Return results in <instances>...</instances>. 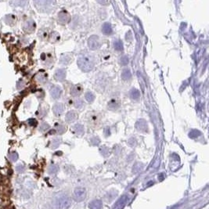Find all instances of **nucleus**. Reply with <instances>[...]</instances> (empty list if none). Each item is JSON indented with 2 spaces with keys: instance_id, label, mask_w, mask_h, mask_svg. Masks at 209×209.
Instances as JSON below:
<instances>
[{
  "instance_id": "33",
  "label": "nucleus",
  "mask_w": 209,
  "mask_h": 209,
  "mask_svg": "<svg viewBox=\"0 0 209 209\" xmlns=\"http://www.w3.org/2000/svg\"><path fill=\"white\" fill-rule=\"evenodd\" d=\"M28 124L31 125V126H35L37 124V122L36 120L34 119V118H31V119L28 120Z\"/></svg>"
},
{
  "instance_id": "23",
  "label": "nucleus",
  "mask_w": 209,
  "mask_h": 209,
  "mask_svg": "<svg viewBox=\"0 0 209 209\" xmlns=\"http://www.w3.org/2000/svg\"><path fill=\"white\" fill-rule=\"evenodd\" d=\"M37 80L41 83H43L47 80V75L45 74H40L37 76Z\"/></svg>"
},
{
  "instance_id": "6",
  "label": "nucleus",
  "mask_w": 209,
  "mask_h": 209,
  "mask_svg": "<svg viewBox=\"0 0 209 209\" xmlns=\"http://www.w3.org/2000/svg\"><path fill=\"white\" fill-rule=\"evenodd\" d=\"M136 128L138 129L139 131L146 132L147 131V123L145 120L140 119L136 123Z\"/></svg>"
},
{
  "instance_id": "15",
  "label": "nucleus",
  "mask_w": 209,
  "mask_h": 209,
  "mask_svg": "<svg viewBox=\"0 0 209 209\" xmlns=\"http://www.w3.org/2000/svg\"><path fill=\"white\" fill-rule=\"evenodd\" d=\"M102 32L105 35H110L112 33V27L110 23H103L102 26Z\"/></svg>"
},
{
  "instance_id": "25",
  "label": "nucleus",
  "mask_w": 209,
  "mask_h": 209,
  "mask_svg": "<svg viewBox=\"0 0 209 209\" xmlns=\"http://www.w3.org/2000/svg\"><path fill=\"white\" fill-rule=\"evenodd\" d=\"M143 168V164H140V163H137L134 165L133 167V171L134 172H139V171H141Z\"/></svg>"
},
{
  "instance_id": "14",
  "label": "nucleus",
  "mask_w": 209,
  "mask_h": 209,
  "mask_svg": "<svg viewBox=\"0 0 209 209\" xmlns=\"http://www.w3.org/2000/svg\"><path fill=\"white\" fill-rule=\"evenodd\" d=\"M82 87L77 85H75V86H73L71 88V89H70V95L73 96H79L80 94L82 93Z\"/></svg>"
},
{
  "instance_id": "17",
  "label": "nucleus",
  "mask_w": 209,
  "mask_h": 209,
  "mask_svg": "<svg viewBox=\"0 0 209 209\" xmlns=\"http://www.w3.org/2000/svg\"><path fill=\"white\" fill-rule=\"evenodd\" d=\"M130 96H131L132 99H133V100H138L140 96V92L138 89H132L130 91Z\"/></svg>"
},
{
  "instance_id": "29",
  "label": "nucleus",
  "mask_w": 209,
  "mask_h": 209,
  "mask_svg": "<svg viewBox=\"0 0 209 209\" xmlns=\"http://www.w3.org/2000/svg\"><path fill=\"white\" fill-rule=\"evenodd\" d=\"M83 106V101L82 100H76L75 101V107L77 108H81Z\"/></svg>"
},
{
  "instance_id": "35",
  "label": "nucleus",
  "mask_w": 209,
  "mask_h": 209,
  "mask_svg": "<svg viewBox=\"0 0 209 209\" xmlns=\"http://www.w3.org/2000/svg\"><path fill=\"white\" fill-rule=\"evenodd\" d=\"M91 142L92 144H94V145H97V144L100 143V139H99L97 137H93V138L91 139Z\"/></svg>"
},
{
  "instance_id": "18",
  "label": "nucleus",
  "mask_w": 209,
  "mask_h": 209,
  "mask_svg": "<svg viewBox=\"0 0 209 209\" xmlns=\"http://www.w3.org/2000/svg\"><path fill=\"white\" fill-rule=\"evenodd\" d=\"M114 47L117 51H122L123 50V44L120 40L117 39L114 42Z\"/></svg>"
},
{
  "instance_id": "31",
  "label": "nucleus",
  "mask_w": 209,
  "mask_h": 209,
  "mask_svg": "<svg viewBox=\"0 0 209 209\" xmlns=\"http://www.w3.org/2000/svg\"><path fill=\"white\" fill-rule=\"evenodd\" d=\"M65 130H66L65 127L63 126V125H61V124L57 125V132H58V133L62 134L63 132L65 131Z\"/></svg>"
},
{
  "instance_id": "8",
  "label": "nucleus",
  "mask_w": 209,
  "mask_h": 209,
  "mask_svg": "<svg viewBox=\"0 0 209 209\" xmlns=\"http://www.w3.org/2000/svg\"><path fill=\"white\" fill-rule=\"evenodd\" d=\"M103 207V203L100 200H93L89 204L90 209H101Z\"/></svg>"
},
{
  "instance_id": "7",
  "label": "nucleus",
  "mask_w": 209,
  "mask_h": 209,
  "mask_svg": "<svg viewBox=\"0 0 209 209\" xmlns=\"http://www.w3.org/2000/svg\"><path fill=\"white\" fill-rule=\"evenodd\" d=\"M128 200H129V198H128L127 196L124 195V196L122 197L117 200V203L114 204V209H122V208L125 205V204L128 202Z\"/></svg>"
},
{
  "instance_id": "12",
  "label": "nucleus",
  "mask_w": 209,
  "mask_h": 209,
  "mask_svg": "<svg viewBox=\"0 0 209 209\" xmlns=\"http://www.w3.org/2000/svg\"><path fill=\"white\" fill-rule=\"evenodd\" d=\"M50 94H51V96L54 99L59 98V97L60 96L61 89L58 86L53 87V88L50 90Z\"/></svg>"
},
{
  "instance_id": "3",
  "label": "nucleus",
  "mask_w": 209,
  "mask_h": 209,
  "mask_svg": "<svg viewBox=\"0 0 209 209\" xmlns=\"http://www.w3.org/2000/svg\"><path fill=\"white\" fill-rule=\"evenodd\" d=\"M73 196H74L75 200H76L77 202L82 201L86 196V190L83 187L75 188Z\"/></svg>"
},
{
  "instance_id": "24",
  "label": "nucleus",
  "mask_w": 209,
  "mask_h": 209,
  "mask_svg": "<svg viewBox=\"0 0 209 209\" xmlns=\"http://www.w3.org/2000/svg\"><path fill=\"white\" fill-rule=\"evenodd\" d=\"M9 158L11 161H17V159H18V154L16 152L11 153V154L9 155Z\"/></svg>"
},
{
  "instance_id": "19",
  "label": "nucleus",
  "mask_w": 209,
  "mask_h": 209,
  "mask_svg": "<svg viewBox=\"0 0 209 209\" xmlns=\"http://www.w3.org/2000/svg\"><path fill=\"white\" fill-rule=\"evenodd\" d=\"M74 130L76 133H77L78 135H82L83 132H84V127L83 125L80 124H75V127H74Z\"/></svg>"
},
{
  "instance_id": "34",
  "label": "nucleus",
  "mask_w": 209,
  "mask_h": 209,
  "mask_svg": "<svg viewBox=\"0 0 209 209\" xmlns=\"http://www.w3.org/2000/svg\"><path fill=\"white\" fill-rule=\"evenodd\" d=\"M48 129H49V125L46 123H42V125L40 126V130L41 131H45Z\"/></svg>"
},
{
  "instance_id": "30",
  "label": "nucleus",
  "mask_w": 209,
  "mask_h": 209,
  "mask_svg": "<svg viewBox=\"0 0 209 209\" xmlns=\"http://www.w3.org/2000/svg\"><path fill=\"white\" fill-rule=\"evenodd\" d=\"M57 170H58V168H57V166H56V165H51L49 169V173L53 174V173H56V171H57Z\"/></svg>"
},
{
  "instance_id": "11",
  "label": "nucleus",
  "mask_w": 209,
  "mask_h": 209,
  "mask_svg": "<svg viewBox=\"0 0 209 209\" xmlns=\"http://www.w3.org/2000/svg\"><path fill=\"white\" fill-rule=\"evenodd\" d=\"M77 117V113L75 112V111H74V110H71V111H69V112L66 114L65 119L68 122H72L76 120Z\"/></svg>"
},
{
  "instance_id": "10",
  "label": "nucleus",
  "mask_w": 209,
  "mask_h": 209,
  "mask_svg": "<svg viewBox=\"0 0 209 209\" xmlns=\"http://www.w3.org/2000/svg\"><path fill=\"white\" fill-rule=\"evenodd\" d=\"M53 110L54 114L58 116V115H60L63 112V110H64V107H63V105L62 104V103H56V104H55V105L53 106Z\"/></svg>"
},
{
  "instance_id": "28",
  "label": "nucleus",
  "mask_w": 209,
  "mask_h": 209,
  "mask_svg": "<svg viewBox=\"0 0 209 209\" xmlns=\"http://www.w3.org/2000/svg\"><path fill=\"white\" fill-rule=\"evenodd\" d=\"M60 139L58 138L54 139L53 142H52V147L53 148H56L59 145H60Z\"/></svg>"
},
{
  "instance_id": "5",
  "label": "nucleus",
  "mask_w": 209,
  "mask_h": 209,
  "mask_svg": "<svg viewBox=\"0 0 209 209\" xmlns=\"http://www.w3.org/2000/svg\"><path fill=\"white\" fill-rule=\"evenodd\" d=\"M35 28V23L32 20L27 21L25 23H23V29L27 32H32Z\"/></svg>"
},
{
  "instance_id": "13",
  "label": "nucleus",
  "mask_w": 209,
  "mask_h": 209,
  "mask_svg": "<svg viewBox=\"0 0 209 209\" xmlns=\"http://www.w3.org/2000/svg\"><path fill=\"white\" fill-rule=\"evenodd\" d=\"M59 21L62 22V23H66L68 22L69 20V14H68V12L66 11H61L58 14Z\"/></svg>"
},
{
  "instance_id": "9",
  "label": "nucleus",
  "mask_w": 209,
  "mask_h": 209,
  "mask_svg": "<svg viewBox=\"0 0 209 209\" xmlns=\"http://www.w3.org/2000/svg\"><path fill=\"white\" fill-rule=\"evenodd\" d=\"M65 70H63V69H59V70H56V73H55L54 77H55V79L57 80V81H63V80L65 78Z\"/></svg>"
},
{
  "instance_id": "1",
  "label": "nucleus",
  "mask_w": 209,
  "mask_h": 209,
  "mask_svg": "<svg viewBox=\"0 0 209 209\" xmlns=\"http://www.w3.org/2000/svg\"><path fill=\"white\" fill-rule=\"evenodd\" d=\"M77 66L83 71H89L93 68L94 61L90 55H82L78 57L77 60Z\"/></svg>"
},
{
  "instance_id": "20",
  "label": "nucleus",
  "mask_w": 209,
  "mask_h": 209,
  "mask_svg": "<svg viewBox=\"0 0 209 209\" xmlns=\"http://www.w3.org/2000/svg\"><path fill=\"white\" fill-rule=\"evenodd\" d=\"M85 100H86L88 102L92 103V102H93V100H95V96H94L93 93L91 92H87L85 95Z\"/></svg>"
},
{
  "instance_id": "22",
  "label": "nucleus",
  "mask_w": 209,
  "mask_h": 209,
  "mask_svg": "<svg viewBox=\"0 0 209 209\" xmlns=\"http://www.w3.org/2000/svg\"><path fill=\"white\" fill-rule=\"evenodd\" d=\"M118 107V103H117L116 100H111L108 103V108L110 109H116Z\"/></svg>"
},
{
  "instance_id": "27",
  "label": "nucleus",
  "mask_w": 209,
  "mask_h": 209,
  "mask_svg": "<svg viewBox=\"0 0 209 209\" xmlns=\"http://www.w3.org/2000/svg\"><path fill=\"white\" fill-rule=\"evenodd\" d=\"M70 57H69L68 56H63L60 59L61 63H63V64H68L70 62Z\"/></svg>"
},
{
  "instance_id": "21",
  "label": "nucleus",
  "mask_w": 209,
  "mask_h": 209,
  "mask_svg": "<svg viewBox=\"0 0 209 209\" xmlns=\"http://www.w3.org/2000/svg\"><path fill=\"white\" fill-rule=\"evenodd\" d=\"M200 135V132L198 130H196V129L191 130V131L190 132V133H189V136H190L191 139L197 138Z\"/></svg>"
},
{
  "instance_id": "16",
  "label": "nucleus",
  "mask_w": 209,
  "mask_h": 209,
  "mask_svg": "<svg viewBox=\"0 0 209 209\" xmlns=\"http://www.w3.org/2000/svg\"><path fill=\"white\" fill-rule=\"evenodd\" d=\"M132 77V74L131 71L128 68H124L123 69V70L122 71V78L124 81H127V80H129Z\"/></svg>"
},
{
  "instance_id": "2",
  "label": "nucleus",
  "mask_w": 209,
  "mask_h": 209,
  "mask_svg": "<svg viewBox=\"0 0 209 209\" xmlns=\"http://www.w3.org/2000/svg\"><path fill=\"white\" fill-rule=\"evenodd\" d=\"M72 201L70 197L63 196L56 200V205L59 209H68L72 205Z\"/></svg>"
},
{
  "instance_id": "26",
  "label": "nucleus",
  "mask_w": 209,
  "mask_h": 209,
  "mask_svg": "<svg viewBox=\"0 0 209 209\" xmlns=\"http://www.w3.org/2000/svg\"><path fill=\"white\" fill-rule=\"evenodd\" d=\"M120 63L122 65H126L129 63V58L128 56H122L121 58H120Z\"/></svg>"
},
{
  "instance_id": "32",
  "label": "nucleus",
  "mask_w": 209,
  "mask_h": 209,
  "mask_svg": "<svg viewBox=\"0 0 209 209\" xmlns=\"http://www.w3.org/2000/svg\"><path fill=\"white\" fill-rule=\"evenodd\" d=\"M16 171H18V172H23V171H24V166H23V164H18L17 166H16Z\"/></svg>"
},
{
  "instance_id": "4",
  "label": "nucleus",
  "mask_w": 209,
  "mask_h": 209,
  "mask_svg": "<svg viewBox=\"0 0 209 209\" xmlns=\"http://www.w3.org/2000/svg\"><path fill=\"white\" fill-rule=\"evenodd\" d=\"M88 45H89V49L92 50L98 49L99 47L100 46V41L98 36H96V35L90 36L88 39Z\"/></svg>"
}]
</instances>
